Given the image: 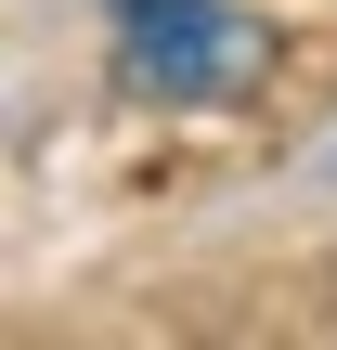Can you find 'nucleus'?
Here are the masks:
<instances>
[{
    "mask_svg": "<svg viewBox=\"0 0 337 350\" xmlns=\"http://www.w3.org/2000/svg\"><path fill=\"white\" fill-rule=\"evenodd\" d=\"M260 65H273V26L234 13V0H195V13H143V26H117V91H130V104H234Z\"/></svg>",
    "mask_w": 337,
    "mask_h": 350,
    "instance_id": "f257e3e1",
    "label": "nucleus"
},
{
    "mask_svg": "<svg viewBox=\"0 0 337 350\" xmlns=\"http://www.w3.org/2000/svg\"><path fill=\"white\" fill-rule=\"evenodd\" d=\"M104 13H117V26H143V13H195V0H104Z\"/></svg>",
    "mask_w": 337,
    "mask_h": 350,
    "instance_id": "f03ea898",
    "label": "nucleus"
}]
</instances>
